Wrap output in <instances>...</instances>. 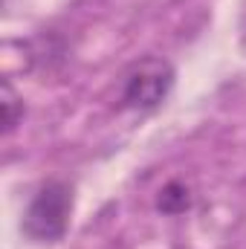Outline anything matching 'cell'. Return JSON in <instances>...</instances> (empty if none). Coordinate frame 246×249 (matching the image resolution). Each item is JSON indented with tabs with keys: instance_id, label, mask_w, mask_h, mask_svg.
Instances as JSON below:
<instances>
[{
	"instance_id": "4",
	"label": "cell",
	"mask_w": 246,
	"mask_h": 249,
	"mask_svg": "<svg viewBox=\"0 0 246 249\" xmlns=\"http://www.w3.org/2000/svg\"><path fill=\"white\" fill-rule=\"evenodd\" d=\"M20 119H23V102H20V96L12 90V84L6 81L3 84V130L6 133H12L18 124H20Z\"/></svg>"
},
{
	"instance_id": "3",
	"label": "cell",
	"mask_w": 246,
	"mask_h": 249,
	"mask_svg": "<svg viewBox=\"0 0 246 249\" xmlns=\"http://www.w3.org/2000/svg\"><path fill=\"white\" fill-rule=\"evenodd\" d=\"M157 209L165 212V214H183V212H188L191 209V188L185 183H180V180L162 186L159 188V197H157Z\"/></svg>"
},
{
	"instance_id": "2",
	"label": "cell",
	"mask_w": 246,
	"mask_h": 249,
	"mask_svg": "<svg viewBox=\"0 0 246 249\" xmlns=\"http://www.w3.org/2000/svg\"><path fill=\"white\" fill-rule=\"evenodd\" d=\"M174 78H177L174 67L165 58H157V55L139 58L124 75L122 102L127 107H136V110H154L168 99Z\"/></svg>"
},
{
	"instance_id": "1",
	"label": "cell",
	"mask_w": 246,
	"mask_h": 249,
	"mask_svg": "<svg viewBox=\"0 0 246 249\" xmlns=\"http://www.w3.org/2000/svg\"><path fill=\"white\" fill-rule=\"evenodd\" d=\"M70 214H72V186L61 180H50L29 200L23 214V232L32 241H58L70 226Z\"/></svg>"
}]
</instances>
